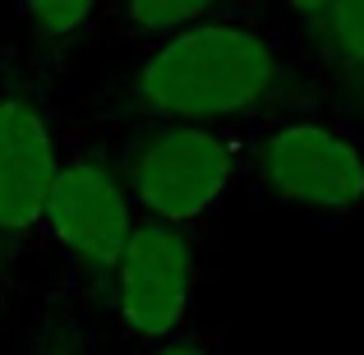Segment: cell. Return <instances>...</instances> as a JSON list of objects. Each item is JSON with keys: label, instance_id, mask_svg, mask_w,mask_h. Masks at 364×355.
Listing matches in <instances>:
<instances>
[{"label": "cell", "instance_id": "1", "mask_svg": "<svg viewBox=\"0 0 364 355\" xmlns=\"http://www.w3.org/2000/svg\"><path fill=\"white\" fill-rule=\"evenodd\" d=\"M304 65L272 18H213L139 42L120 70V102L139 120L254 124L304 107Z\"/></svg>", "mask_w": 364, "mask_h": 355}, {"label": "cell", "instance_id": "2", "mask_svg": "<svg viewBox=\"0 0 364 355\" xmlns=\"http://www.w3.org/2000/svg\"><path fill=\"white\" fill-rule=\"evenodd\" d=\"M249 134L254 129L235 124L139 120L116 143L111 166L139 217H157L198 235L222 217L235 185H245Z\"/></svg>", "mask_w": 364, "mask_h": 355}, {"label": "cell", "instance_id": "3", "mask_svg": "<svg viewBox=\"0 0 364 355\" xmlns=\"http://www.w3.org/2000/svg\"><path fill=\"white\" fill-rule=\"evenodd\" d=\"M245 185L286 213L350 222L364 213V134L337 116L291 107L254 124Z\"/></svg>", "mask_w": 364, "mask_h": 355}, {"label": "cell", "instance_id": "4", "mask_svg": "<svg viewBox=\"0 0 364 355\" xmlns=\"http://www.w3.org/2000/svg\"><path fill=\"white\" fill-rule=\"evenodd\" d=\"M120 328L139 346H157L189 332L198 291V245L189 231L157 217H134L116 267L107 272Z\"/></svg>", "mask_w": 364, "mask_h": 355}, {"label": "cell", "instance_id": "5", "mask_svg": "<svg viewBox=\"0 0 364 355\" xmlns=\"http://www.w3.org/2000/svg\"><path fill=\"white\" fill-rule=\"evenodd\" d=\"M134 217L139 213H134V203L124 194L107 152L74 148L60 157V171L51 180V194H46L37 231L51 240L65 258L107 277L134 231Z\"/></svg>", "mask_w": 364, "mask_h": 355}, {"label": "cell", "instance_id": "6", "mask_svg": "<svg viewBox=\"0 0 364 355\" xmlns=\"http://www.w3.org/2000/svg\"><path fill=\"white\" fill-rule=\"evenodd\" d=\"M60 157L65 148L55 143L42 107L23 92H9L0 111V235L37 231Z\"/></svg>", "mask_w": 364, "mask_h": 355}, {"label": "cell", "instance_id": "7", "mask_svg": "<svg viewBox=\"0 0 364 355\" xmlns=\"http://www.w3.org/2000/svg\"><path fill=\"white\" fill-rule=\"evenodd\" d=\"M309 74H337L364 83V0H328L304 33H295Z\"/></svg>", "mask_w": 364, "mask_h": 355}, {"label": "cell", "instance_id": "8", "mask_svg": "<svg viewBox=\"0 0 364 355\" xmlns=\"http://www.w3.org/2000/svg\"><path fill=\"white\" fill-rule=\"evenodd\" d=\"M107 14L134 42H152L213 18H267V0H107Z\"/></svg>", "mask_w": 364, "mask_h": 355}, {"label": "cell", "instance_id": "9", "mask_svg": "<svg viewBox=\"0 0 364 355\" xmlns=\"http://www.w3.org/2000/svg\"><path fill=\"white\" fill-rule=\"evenodd\" d=\"M14 9L42 51H65L97 23V14H107V0H14Z\"/></svg>", "mask_w": 364, "mask_h": 355}, {"label": "cell", "instance_id": "10", "mask_svg": "<svg viewBox=\"0 0 364 355\" xmlns=\"http://www.w3.org/2000/svg\"><path fill=\"white\" fill-rule=\"evenodd\" d=\"M139 355H222V346H217V337H203V332H180L157 346H139Z\"/></svg>", "mask_w": 364, "mask_h": 355}, {"label": "cell", "instance_id": "11", "mask_svg": "<svg viewBox=\"0 0 364 355\" xmlns=\"http://www.w3.org/2000/svg\"><path fill=\"white\" fill-rule=\"evenodd\" d=\"M286 5V18H291V37L295 33H304V28L314 23V18L323 14V5H328V0H282Z\"/></svg>", "mask_w": 364, "mask_h": 355}, {"label": "cell", "instance_id": "12", "mask_svg": "<svg viewBox=\"0 0 364 355\" xmlns=\"http://www.w3.org/2000/svg\"><path fill=\"white\" fill-rule=\"evenodd\" d=\"M51 355H88V351H83V346H55Z\"/></svg>", "mask_w": 364, "mask_h": 355}, {"label": "cell", "instance_id": "13", "mask_svg": "<svg viewBox=\"0 0 364 355\" xmlns=\"http://www.w3.org/2000/svg\"><path fill=\"white\" fill-rule=\"evenodd\" d=\"M5 102H9V88H5V79H0V111H5Z\"/></svg>", "mask_w": 364, "mask_h": 355}]
</instances>
